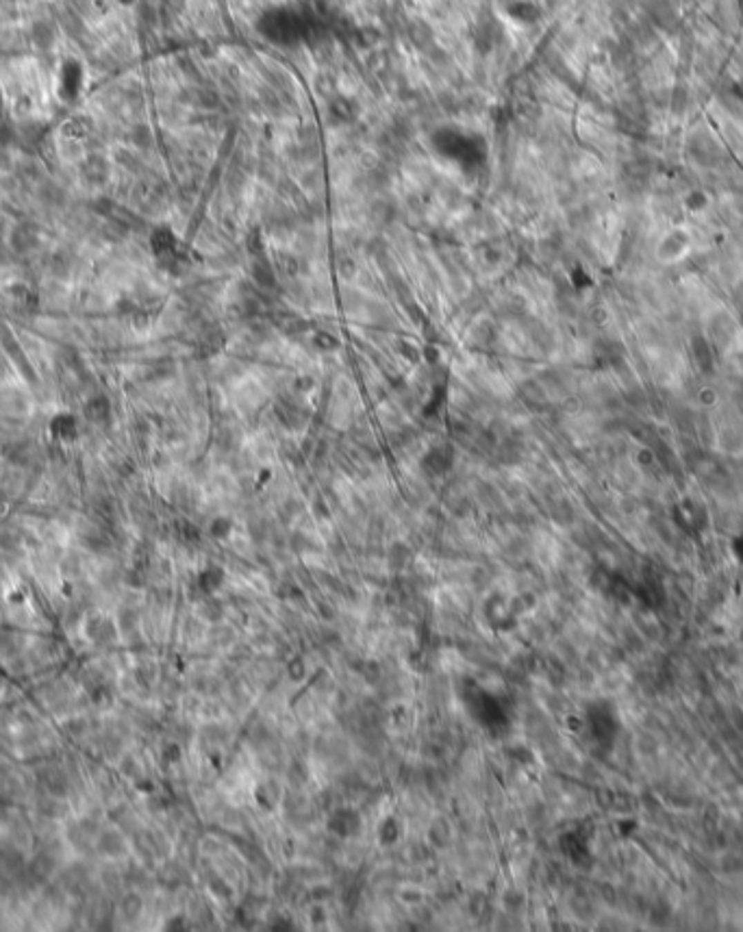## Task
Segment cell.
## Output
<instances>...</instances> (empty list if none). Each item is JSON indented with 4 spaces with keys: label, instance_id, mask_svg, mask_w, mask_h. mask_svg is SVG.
I'll list each match as a JSON object with an SVG mask.
<instances>
[{
    "label": "cell",
    "instance_id": "277c9868",
    "mask_svg": "<svg viewBox=\"0 0 743 932\" xmlns=\"http://www.w3.org/2000/svg\"><path fill=\"white\" fill-rule=\"evenodd\" d=\"M650 13H652V18H655V22L661 24L663 28H670L676 22V13L667 0H655L650 7Z\"/></svg>",
    "mask_w": 743,
    "mask_h": 932
},
{
    "label": "cell",
    "instance_id": "7a4b0ae2",
    "mask_svg": "<svg viewBox=\"0 0 743 932\" xmlns=\"http://www.w3.org/2000/svg\"><path fill=\"white\" fill-rule=\"evenodd\" d=\"M28 869H31V876H35L37 880H48L52 876V871L57 869V861L52 859L50 854L39 852L37 856H33V861H31V865H28Z\"/></svg>",
    "mask_w": 743,
    "mask_h": 932
},
{
    "label": "cell",
    "instance_id": "3957f363",
    "mask_svg": "<svg viewBox=\"0 0 743 932\" xmlns=\"http://www.w3.org/2000/svg\"><path fill=\"white\" fill-rule=\"evenodd\" d=\"M35 244H37V235L33 233V229L18 227L16 231H13L11 246H13V250H16V252L26 254V252H31L35 248Z\"/></svg>",
    "mask_w": 743,
    "mask_h": 932
},
{
    "label": "cell",
    "instance_id": "6da1fadb",
    "mask_svg": "<svg viewBox=\"0 0 743 932\" xmlns=\"http://www.w3.org/2000/svg\"><path fill=\"white\" fill-rule=\"evenodd\" d=\"M598 709H600V711H596V704H593L591 715H589V724H591V728H593V734H596V739L611 743V741L615 739V734H617V728H619L617 717H615V711L611 709V704H606V702H600V704H598Z\"/></svg>",
    "mask_w": 743,
    "mask_h": 932
},
{
    "label": "cell",
    "instance_id": "8992f818",
    "mask_svg": "<svg viewBox=\"0 0 743 932\" xmlns=\"http://www.w3.org/2000/svg\"><path fill=\"white\" fill-rule=\"evenodd\" d=\"M120 911H122V915L126 917V920H135V917L142 913V897L137 893H126L122 897Z\"/></svg>",
    "mask_w": 743,
    "mask_h": 932
},
{
    "label": "cell",
    "instance_id": "5b68a950",
    "mask_svg": "<svg viewBox=\"0 0 743 932\" xmlns=\"http://www.w3.org/2000/svg\"><path fill=\"white\" fill-rule=\"evenodd\" d=\"M107 411H109V404L102 396L89 398L87 404H85V415L92 419V422H100V419L107 415Z\"/></svg>",
    "mask_w": 743,
    "mask_h": 932
}]
</instances>
